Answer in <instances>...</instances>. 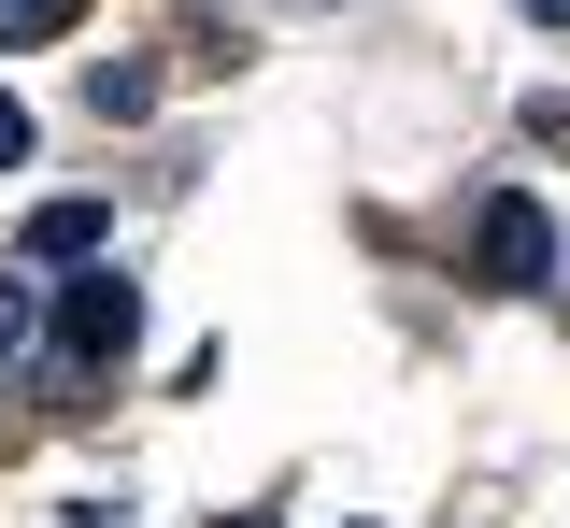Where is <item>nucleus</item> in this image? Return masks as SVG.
Instances as JSON below:
<instances>
[{
    "instance_id": "39448f33",
    "label": "nucleus",
    "mask_w": 570,
    "mask_h": 528,
    "mask_svg": "<svg viewBox=\"0 0 570 528\" xmlns=\"http://www.w3.org/2000/svg\"><path fill=\"white\" fill-rule=\"evenodd\" d=\"M86 115H100V129L157 115V72H142V58H86Z\"/></svg>"
},
{
    "instance_id": "6e6552de",
    "label": "nucleus",
    "mask_w": 570,
    "mask_h": 528,
    "mask_svg": "<svg viewBox=\"0 0 570 528\" xmlns=\"http://www.w3.org/2000/svg\"><path fill=\"white\" fill-rule=\"evenodd\" d=\"M513 14H542V29H570V0H513Z\"/></svg>"
},
{
    "instance_id": "7ed1b4c3",
    "label": "nucleus",
    "mask_w": 570,
    "mask_h": 528,
    "mask_svg": "<svg viewBox=\"0 0 570 528\" xmlns=\"http://www.w3.org/2000/svg\"><path fill=\"white\" fill-rule=\"evenodd\" d=\"M43 314H58L43 272H0V372H43Z\"/></svg>"
},
{
    "instance_id": "0eeeda50",
    "label": "nucleus",
    "mask_w": 570,
    "mask_h": 528,
    "mask_svg": "<svg viewBox=\"0 0 570 528\" xmlns=\"http://www.w3.org/2000/svg\"><path fill=\"white\" fill-rule=\"evenodd\" d=\"M14 157H29V100H0V172H14Z\"/></svg>"
},
{
    "instance_id": "f03ea898",
    "label": "nucleus",
    "mask_w": 570,
    "mask_h": 528,
    "mask_svg": "<svg viewBox=\"0 0 570 528\" xmlns=\"http://www.w3.org/2000/svg\"><path fill=\"white\" fill-rule=\"evenodd\" d=\"M485 286H557V228H542V201H485Z\"/></svg>"
},
{
    "instance_id": "423d86ee",
    "label": "nucleus",
    "mask_w": 570,
    "mask_h": 528,
    "mask_svg": "<svg viewBox=\"0 0 570 528\" xmlns=\"http://www.w3.org/2000/svg\"><path fill=\"white\" fill-rule=\"evenodd\" d=\"M71 14H86V0H0V43H58Z\"/></svg>"
},
{
    "instance_id": "f257e3e1",
    "label": "nucleus",
    "mask_w": 570,
    "mask_h": 528,
    "mask_svg": "<svg viewBox=\"0 0 570 528\" xmlns=\"http://www.w3.org/2000/svg\"><path fill=\"white\" fill-rule=\"evenodd\" d=\"M129 329H142V286H115V272L58 286V314H43V400H58V414H86V385L129 358Z\"/></svg>"
},
{
    "instance_id": "20e7f679",
    "label": "nucleus",
    "mask_w": 570,
    "mask_h": 528,
    "mask_svg": "<svg viewBox=\"0 0 570 528\" xmlns=\"http://www.w3.org/2000/svg\"><path fill=\"white\" fill-rule=\"evenodd\" d=\"M100 201H43V215H29V272H71V257H100Z\"/></svg>"
},
{
    "instance_id": "1a4fd4ad",
    "label": "nucleus",
    "mask_w": 570,
    "mask_h": 528,
    "mask_svg": "<svg viewBox=\"0 0 570 528\" xmlns=\"http://www.w3.org/2000/svg\"><path fill=\"white\" fill-rule=\"evenodd\" d=\"M299 14H328V0H299Z\"/></svg>"
}]
</instances>
